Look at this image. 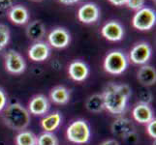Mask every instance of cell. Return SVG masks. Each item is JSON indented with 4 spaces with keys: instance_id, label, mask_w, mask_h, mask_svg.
I'll list each match as a JSON object with an SVG mask.
<instances>
[{
    "instance_id": "cell-10",
    "label": "cell",
    "mask_w": 156,
    "mask_h": 145,
    "mask_svg": "<svg viewBox=\"0 0 156 145\" xmlns=\"http://www.w3.org/2000/svg\"><path fill=\"white\" fill-rule=\"evenodd\" d=\"M101 33L108 41L117 42L120 41L124 36V28L120 22L116 20H111L102 27Z\"/></svg>"
},
{
    "instance_id": "cell-11",
    "label": "cell",
    "mask_w": 156,
    "mask_h": 145,
    "mask_svg": "<svg viewBox=\"0 0 156 145\" xmlns=\"http://www.w3.org/2000/svg\"><path fill=\"white\" fill-rule=\"evenodd\" d=\"M49 44L55 48H64L66 47L71 41V36L69 32L62 27L55 28L48 36Z\"/></svg>"
},
{
    "instance_id": "cell-34",
    "label": "cell",
    "mask_w": 156,
    "mask_h": 145,
    "mask_svg": "<svg viewBox=\"0 0 156 145\" xmlns=\"http://www.w3.org/2000/svg\"><path fill=\"white\" fill-rule=\"evenodd\" d=\"M34 1H39V0H34Z\"/></svg>"
},
{
    "instance_id": "cell-18",
    "label": "cell",
    "mask_w": 156,
    "mask_h": 145,
    "mask_svg": "<svg viewBox=\"0 0 156 145\" xmlns=\"http://www.w3.org/2000/svg\"><path fill=\"white\" fill-rule=\"evenodd\" d=\"M62 122V116L60 112L55 111L42 118L40 122L42 129L47 133H52L60 126Z\"/></svg>"
},
{
    "instance_id": "cell-29",
    "label": "cell",
    "mask_w": 156,
    "mask_h": 145,
    "mask_svg": "<svg viewBox=\"0 0 156 145\" xmlns=\"http://www.w3.org/2000/svg\"><path fill=\"white\" fill-rule=\"evenodd\" d=\"M124 140H125V142L128 145H135L138 142V135H137V133L134 132V133H130V135L127 136L124 138Z\"/></svg>"
},
{
    "instance_id": "cell-5",
    "label": "cell",
    "mask_w": 156,
    "mask_h": 145,
    "mask_svg": "<svg viewBox=\"0 0 156 145\" xmlns=\"http://www.w3.org/2000/svg\"><path fill=\"white\" fill-rule=\"evenodd\" d=\"M156 22L155 11L148 7H143L137 11L132 19V24L140 31L150 30Z\"/></svg>"
},
{
    "instance_id": "cell-7",
    "label": "cell",
    "mask_w": 156,
    "mask_h": 145,
    "mask_svg": "<svg viewBox=\"0 0 156 145\" xmlns=\"http://www.w3.org/2000/svg\"><path fill=\"white\" fill-rule=\"evenodd\" d=\"M151 47L146 42H142L136 44L132 47L130 51V60L132 63L137 65H146V63L151 57Z\"/></svg>"
},
{
    "instance_id": "cell-17",
    "label": "cell",
    "mask_w": 156,
    "mask_h": 145,
    "mask_svg": "<svg viewBox=\"0 0 156 145\" xmlns=\"http://www.w3.org/2000/svg\"><path fill=\"white\" fill-rule=\"evenodd\" d=\"M139 82L144 86H151L156 82V71L149 65H143L137 73Z\"/></svg>"
},
{
    "instance_id": "cell-9",
    "label": "cell",
    "mask_w": 156,
    "mask_h": 145,
    "mask_svg": "<svg viewBox=\"0 0 156 145\" xmlns=\"http://www.w3.org/2000/svg\"><path fill=\"white\" fill-rule=\"evenodd\" d=\"M100 18V9L95 3L89 2L83 5L78 11V19L80 22L89 24L96 22Z\"/></svg>"
},
{
    "instance_id": "cell-22",
    "label": "cell",
    "mask_w": 156,
    "mask_h": 145,
    "mask_svg": "<svg viewBox=\"0 0 156 145\" xmlns=\"http://www.w3.org/2000/svg\"><path fill=\"white\" fill-rule=\"evenodd\" d=\"M15 141L17 145H37V136L30 131H20Z\"/></svg>"
},
{
    "instance_id": "cell-14",
    "label": "cell",
    "mask_w": 156,
    "mask_h": 145,
    "mask_svg": "<svg viewBox=\"0 0 156 145\" xmlns=\"http://www.w3.org/2000/svg\"><path fill=\"white\" fill-rule=\"evenodd\" d=\"M51 50L48 44L44 42H36L28 50V57L32 61L42 62L50 56Z\"/></svg>"
},
{
    "instance_id": "cell-15",
    "label": "cell",
    "mask_w": 156,
    "mask_h": 145,
    "mask_svg": "<svg viewBox=\"0 0 156 145\" xmlns=\"http://www.w3.org/2000/svg\"><path fill=\"white\" fill-rule=\"evenodd\" d=\"M132 116L134 120L140 123V124H147L148 122H150L154 118L153 110L149 106V105L141 103H139L133 109Z\"/></svg>"
},
{
    "instance_id": "cell-35",
    "label": "cell",
    "mask_w": 156,
    "mask_h": 145,
    "mask_svg": "<svg viewBox=\"0 0 156 145\" xmlns=\"http://www.w3.org/2000/svg\"><path fill=\"white\" fill-rule=\"evenodd\" d=\"M154 1H155V0H154Z\"/></svg>"
},
{
    "instance_id": "cell-21",
    "label": "cell",
    "mask_w": 156,
    "mask_h": 145,
    "mask_svg": "<svg viewBox=\"0 0 156 145\" xmlns=\"http://www.w3.org/2000/svg\"><path fill=\"white\" fill-rule=\"evenodd\" d=\"M85 107L87 109L93 113H99L105 109L104 99L102 94H93L85 102Z\"/></svg>"
},
{
    "instance_id": "cell-26",
    "label": "cell",
    "mask_w": 156,
    "mask_h": 145,
    "mask_svg": "<svg viewBox=\"0 0 156 145\" xmlns=\"http://www.w3.org/2000/svg\"><path fill=\"white\" fill-rule=\"evenodd\" d=\"M144 1H146V0H127L126 5H127L128 8L138 11V10L142 9L144 7Z\"/></svg>"
},
{
    "instance_id": "cell-19",
    "label": "cell",
    "mask_w": 156,
    "mask_h": 145,
    "mask_svg": "<svg viewBox=\"0 0 156 145\" xmlns=\"http://www.w3.org/2000/svg\"><path fill=\"white\" fill-rule=\"evenodd\" d=\"M46 34V27L41 20H34L26 27V35L34 42H40Z\"/></svg>"
},
{
    "instance_id": "cell-25",
    "label": "cell",
    "mask_w": 156,
    "mask_h": 145,
    "mask_svg": "<svg viewBox=\"0 0 156 145\" xmlns=\"http://www.w3.org/2000/svg\"><path fill=\"white\" fill-rule=\"evenodd\" d=\"M15 5V0H0V17L8 14L9 10Z\"/></svg>"
},
{
    "instance_id": "cell-16",
    "label": "cell",
    "mask_w": 156,
    "mask_h": 145,
    "mask_svg": "<svg viewBox=\"0 0 156 145\" xmlns=\"http://www.w3.org/2000/svg\"><path fill=\"white\" fill-rule=\"evenodd\" d=\"M8 18L12 22L23 25L25 24L29 19V12L23 5H14V6L9 10Z\"/></svg>"
},
{
    "instance_id": "cell-4",
    "label": "cell",
    "mask_w": 156,
    "mask_h": 145,
    "mask_svg": "<svg viewBox=\"0 0 156 145\" xmlns=\"http://www.w3.org/2000/svg\"><path fill=\"white\" fill-rule=\"evenodd\" d=\"M104 70L111 74H120L128 67V59L120 50H112L106 55L104 59Z\"/></svg>"
},
{
    "instance_id": "cell-32",
    "label": "cell",
    "mask_w": 156,
    "mask_h": 145,
    "mask_svg": "<svg viewBox=\"0 0 156 145\" xmlns=\"http://www.w3.org/2000/svg\"><path fill=\"white\" fill-rule=\"evenodd\" d=\"M109 1L115 5V6H122V5L126 4V1L127 0H109Z\"/></svg>"
},
{
    "instance_id": "cell-27",
    "label": "cell",
    "mask_w": 156,
    "mask_h": 145,
    "mask_svg": "<svg viewBox=\"0 0 156 145\" xmlns=\"http://www.w3.org/2000/svg\"><path fill=\"white\" fill-rule=\"evenodd\" d=\"M140 103L141 104H147L149 105V103L152 100V95L149 91H141L139 94Z\"/></svg>"
},
{
    "instance_id": "cell-8",
    "label": "cell",
    "mask_w": 156,
    "mask_h": 145,
    "mask_svg": "<svg viewBox=\"0 0 156 145\" xmlns=\"http://www.w3.org/2000/svg\"><path fill=\"white\" fill-rule=\"evenodd\" d=\"M111 131L115 136L122 139H124L130 133L136 132L135 126H134L132 121L124 117H118L117 119L112 122L111 126Z\"/></svg>"
},
{
    "instance_id": "cell-2",
    "label": "cell",
    "mask_w": 156,
    "mask_h": 145,
    "mask_svg": "<svg viewBox=\"0 0 156 145\" xmlns=\"http://www.w3.org/2000/svg\"><path fill=\"white\" fill-rule=\"evenodd\" d=\"M30 113L19 103H13L3 110V121L14 131H24L30 124Z\"/></svg>"
},
{
    "instance_id": "cell-30",
    "label": "cell",
    "mask_w": 156,
    "mask_h": 145,
    "mask_svg": "<svg viewBox=\"0 0 156 145\" xmlns=\"http://www.w3.org/2000/svg\"><path fill=\"white\" fill-rule=\"evenodd\" d=\"M7 105V95L2 89H0V112L3 111Z\"/></svg>"
},
{
    "instance_id": "cell-23",
    "label": "cell",
    "mask_w": 156,
    "mask_h": 145,
    "mask_svg": "<svg viewBox=\"0 0 156 145\" xmlns=\"http://www.w3.org/2000/svg\"><path fill=\"white\" fill-rule=\"evenodd\" d=\"M37 145H58V139L52 133H43L37 136Z\"/></svg>"
},
{
    "instance_id": "cell-31",
    "label": "cell",
    "mask_w": 156,
    "mask_h": 145,
    "mask_svg": "<svg viewBox=\"0 0 156 145\" xmlns=\"http://www.w3.org/2000/svg\"><path fill=\"white\" fill-rule=\"evenodd\" d=\"M99 145H119V143L115 139H107V140L101 142Z\"/></svg>"
},
{
    "instance_id": "cell-1",
    "label": "cell",
    "mask_w": 156,
    "mask_h": 145,
    "mask_svg": "<svg viewBox=\"0 0 156 145\" xmlns=\"http://www.w3.org/2000/svg\"><path fill=\"white\" fill-rule=\"evenodd\" d=\"M104 105L111 114L120 115L125 111L128 99L131 96V88L127 84L109 83L103 92Z\"/></svg>"
},
{
    "instance_id": "cell-13",
    "label": "cell",
    "mask_w": 156,
    "mask_h": 145,
    "mask_svg": "<svg viewBox=\"0 0 156 145\" xmlns=\"http://www.w3.org/2000/svg\"><path fill=\"white\" fill-rule=\"evenodd\" d=\"M69 76L75 81L82 82L87 78L89 74V68L84 62L80 60L73 61L68 68Z\"/></svg>"
},
{
    "instance_id": "cell-12",
    "label": "cell",
    "mask_w": 156,
    "mask_h": 145,
    "mask_svg": "<svg viewBox=\"0 0 156 145\" xmlns=\"http://www.w3.org/2000/svg\"><path fill=\"white\" fill-rule=\"evenodd\" d=\"M50 109L49 100L44 95H36L32 98L28 104L29 113L36 116H42L46 114Z\"/></svg>"
},
{
    "instance_id": "cell-33",
    "label": "cell",
    "mask_w": 156,
    "mask_h": 145,
    "mask_svg": "<svg viewBox=\"0 0 156 145\" xmlns=\"http://www.w3.org/2000/svg\"><path fill=\"white\" fill-rule=\"evenodd\" d=\"M59 2H61L62 4H65V5H71V4H75V3H78L80 0H58Z\"/></svg>"
},
{
    "instance_id": "cell-20",
    "label": "cell",
    "mask_w": 156,
    "mask_h": 145,
    "mask_svg": "<svg viewBox=\"0 0 156 145\" xmlns=\"http://www.w3.org/2000/svg\"><path fill=\"white\" fill-rule=\"evenodd\" d=\"M50 98L51 102L57 105H66L70 101V92L64 86H56L52 88L50 93Z\"/></svg>"
},
{
    "instance_id": "cell-28",
    "label": "cell",
    "mask_w": 156,
    "mask_h": 145,
    "mask_svg": "<svg viewBox=\"0 0 156 145\" xmlns=\"http://www.w3.org/2000/svg\"><path fill=\"white\" fill-rule=\"evenodd\" d=\"M147 135L155 139L156 137V120L155 118H153V119L148 122L147 124Z\"/></svg>"
},
{
    "instance_id": "cell-3",
    "label": "cell",
    "mask_w": 156,
    "mask_h": 145,
    "mask_svg": "<svg viewBox=\"0 0 156 145\" xmlns=\"http://www.w3.org/2000/svg\"><path fill=\"white\" fill-rule=\"evenodd\" d=\"M66 137L70 142L75 144L87 143L91 137L88 123L83 119L73 121L66 130Z\"/></svg>"
},
{
    "instance_id": "cell-6",
    "label": "cell",
    "mask_w": 156,
    "mask_h": 145,
    "mask_svg": "<svg viewBox=\"0 0 156 145\" xmlns=\"http://www.w3.org/2000/svg\"><path fill=\"white\" fill-rule=\"evenodd\" d=\"M5 59V69L10 74H20L26 69V63L24 58L21 56L18 51L14 50H10L6 52L4 56Z\"/></svg>"
},
{
    "instance_id": "cell-24",
    "label": "cell",
    "mask_w": 156,
    "mask_h": 145,
    "mask_svg": "<svg viewBox=\"0 0 156 145\" xmlns=\"http://www.w3.org/2000/svg\"><path fill=\"white\" fill-rule=\"evenodd\" d=\"M10 29L7 25L0 23V51L7 47L10 41Z\"/></svg>"
}]
</instances>
